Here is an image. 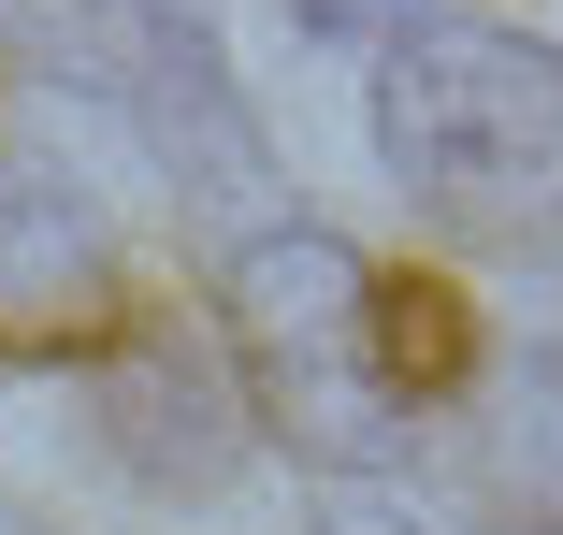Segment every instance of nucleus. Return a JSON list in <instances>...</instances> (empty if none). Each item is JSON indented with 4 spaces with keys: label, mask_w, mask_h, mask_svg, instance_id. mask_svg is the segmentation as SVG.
Instances as JSON below:
<instances>
[{
    "label": "nucleus",
    "mask_w": 563,
    "mask_h": 535,
    "mask_svg": "<svg viewBox=\"0 0 563 535\" xmlns=\"http://www.w3.org/2000/svg\"><path fill=\"white\" fill-rule=\"evenodd\" d=\"M376 131L433 232L549 247L563 232V44L492 15H419L376 58Z\"/></svg>",
    "instance_id": "nucleus-1"
},
{
    "label": "nucleus",
    "mask_w": 563,
    "mask_h": 535,
    "mask_svg": "<svg viewBox=\"0 0 563 535\" xmlns=\"http://www.w3.org/2000/svg\"><path fill=\"white\" fill-rule=\"evenodd\" d=\"M232 348H246L261 405L289 419L303 449H362L376 419L405 405L390 391V348H376V275L332 232H261L232 261Z\"/></svg>",
    "instance_id": "nucleus-2"
},
{
    "label": "nucleus",
    "mask_w": 563,
    "mask_h": 535,
    "mask_svg": "<svg viewBox=\"0 0 563 535\" xmlns=\"http://www.w3.org/2000/svg\"><path fill=\"white\" fill-rule=\"evenodd\" d=\"M117 334V247L58 174L0 160V362H73Z\"/></svg>",
    "instance_id": "nucleus-3"
},
{
    "label": "nucleus",
    "mask_w": 563,
    "mask_h": 535,
    "mask_svg": "<svg viewBox=\"0 0 563 535\" xmlns=\"http://www.w3.org/2000/svg\"><path fill=\"white\" fill-rule=\"evenodd\" d=\"M376 348H390V391H463V290L433 275H376Z\"/></svg>",
    "instance_id": "nucleus-4"
},
{
    "label": "nucleus",
    "mask_w": 563,
    "mask_h": 535,
    "mask_svg": "<svg viewBox=\"0 0 563 535\" xmlns=\"http://www.w3.org/2000/svg\"><path fill=\"white\" fill-rule=\"evenodd\" d=\"M390 15H419V0H303V30H390Z\"/></svg>",
    "instance_id": "nucleus-5"
}]
</instances>
